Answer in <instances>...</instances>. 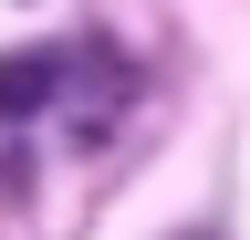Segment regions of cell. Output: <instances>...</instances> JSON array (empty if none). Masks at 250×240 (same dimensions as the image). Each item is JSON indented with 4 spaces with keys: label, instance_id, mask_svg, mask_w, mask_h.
I'll return each mask as SVG.
<instances>
[{
    "label": "cell",
    "instance_id": "7a4b0ae2",
    "mask_svg": "<svg viewBox=\"0 0 250 240\" xmlns=\"http://www.w3.org/2000/svg\"><path fill=\"white\" fill-rule=\"evenodd\" d=\"M177 240H219V230H177Z\"/></svg>",
    "mask_w": 250,
    "mask_h": 240
},
{
    "label": "cell",
    "instance_id": "6da1fadb",
    "mask_svg": "<svg viewBox=\"0 0 250 240\" xmlns=\"http://www.w3.org/2000/svg\"><path fill=\"white\" fill-rule=\"evenodd\" d=\"M62 84V52H0V126H21V115H42Z\"/></svg>",
    "mask_w": 250,
    "mask_h": 240
}]
</instances>
